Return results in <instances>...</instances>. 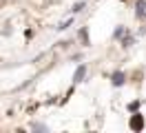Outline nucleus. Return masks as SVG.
Masks as SVG:
<instances>
[{
    "label": "nucleus",
    "instance_id": "f257e3e1",
    "mask_svg": "<svg viewBox=\"0 0 146 133\" xmlns=\"http://www.w3.org/2000/svg\"><path fill=\"white\" fill-rule=\"evenodd\" d=\"M128 126H131L133 131H142V129H144V115L135 111L133 118H131V122H128Z\"/></svg>",
    "mask_w": 146,
    "mask_h": 133
},
{
    "label": "nucleus",
    "instance_id": "f03ea898",
    "mask_svg": "<svg viewBox=\"0 0 146 133\" xmlns=\"http://www.w3.org/2000/svg\"><path fill=\"white\" fill-rule=\"evenodd\" d=\"M111 82H113V87H122V84L126 82V76H124V71H115V73L111 76Z\"/></svg>",
    "mask_w": 146,
    "mask_h": 133
},
{
    "label": "nucleus",
    "instance_id": "7ed1b4c3",
    "mask_svg": "<svg viewBox=\"0 0 146 133\" xmlns=\"http://www.w3.org/2000/svg\"><path fill=\"white\" fill-rule=\"evenodd\" d=\"M84 76H86V67L84 64H80L78 69H75V73H73V84H78V82H82Z\"/></svg>",
    "mask_w": 146,
    "mask_h": 133
},
{
    "label": "nucleus",
    "instance_id": "20e7f679",
    "mask_svg": "<svg viewBox=\"0 0 146 133\" xmlns=\"http://www.w3.org/2000/svg\"><path fill=\"white\" fill-rule=\"evenodd\" d=\"M135 9H137V11H135L137 18H144L146 16V2H144V0H137V2H135Z\"/></svg>",
    "mask_w": 146,
    "mask_h": 133
},
{
    "label": "nucleus",
    "instance_id": "39448f33",
    "mask_svg": "<svg viewBox=\"0 0 146 133\" xmlns=\"http://www.w3.org/2000/svg\"><path fill=\"white\" fill-rule=\"evenodd\" d=\"M131 44H133V35H131V33H126V35H122V47H124V49H126V47H131Z\"/></svg>",
    "mask_w": 146,
    "mask_h": 133
},
{
    "label": "nucleus",
    "instance_id": "423d86ee",
    "mask_svg": "<svg viewBox=\"0 0 146 133\" xmlns=\"http://www.w3.org/2000/svg\"><path fill=\"white\" fill-rule=\"evenodd\" d=\"M71 22H73V18H66V20H64V22H62V25H60V27H58V31H64V29H66V27H69V25H71Z\"/></svg>",
    "mask_w": 146,
    "mask_h": 133
},
{
    "label": "nucleus",
    "instance_id": "0eeeda50",
    "mask_svg": "<svg viewBox=\"0 0 146 133\" xmlns=\"http://www.w3.org/2000/svg\"><path fill=\"white\" fill-rule=\"evenodd\" d=\"M80 40H82L84 44H89V33H86V29H82V31H80Z\"/></svg>",
    "mask_w": 146,
    "mask_h": 133
},
{
    "label": "nucleus",
    "instance_id": "6e6552de",
    "mask_svg": "<svg viewBox=\"0 0 146 133\" xmlns=\"http://www.w3.org/2000/svg\"><path fill=\"white\" fill-rule=\"evenodd\" d=\"M84 9V2H75L73 5V13H78V11H82Z\"/></svg>",
    "mask_w": 146,
    "mask_h": 133
},
{
    "label": "nucleus",
    "instance_id": "1a4fd4ad",
    "mask_svg": "<svg viewBox=\"0 0 146 133\" xmlns=\"http://www.w3.org/2000/svg\"><path fill=\"white\" fill-rule=\"evenodd\" d=\"M122 35H124V27H117L115 29V38H122Z\"/></svg>",
    "mask_w": 146,
    "mask_h": 133
},
{
    "label": "nucleus",
    "instance_id": "9d476101",
    "mask_svg": "<svg viewBox=\"0 0 146 133\" xmlns=\"http://www.w3.org/2000/svg\"><path fill=\"white\" fill-rule=\"evenodd\" d=\"M128 109H131V111H137V109H139V102H131V104H128Z\"/></svg>",
    "mask_w": 146,
    "mask_h": 133
}]
</instances>
